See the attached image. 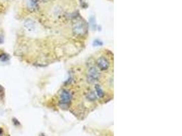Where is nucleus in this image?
Masks as SVG:
<instances>
[{
    "label": "nucleus",
    "instance_id": "1",
    "mask_svg": "<svg viewBox=\"0 0 182 136\" xmlns=\"http://www.w3.org/2000/svg\"><path fill=\"white\" fill-rule=\"evenodd\" d=\"M72 97L70 95V92L67 91L66 90H63L61 93L60 95V98H59V102L61 105L62 106H66L69 105V104L71 102Z\"/></svg>",
    "mask_w": 182,
    "mask_h": 136
},
{
    "label": "nucleus",
    "instance_id": "2",
    "mask_svg": "<svg viewBox=\"0 0 182 136\" xmlns=\"http://www.w3.org/2000/svg\"><path fill=\"white\" fill-rule=\"evenodd\" d=\"M100 78V73L95 67H90L87 73V79L90 83L97 81Z\"/></svg>",
    "mask_w": 182,
    "mask_h": 136
},
{
    "label": "nucleus",
    "instance_id": "3",
    "mask_svg": "<svg viewBox=\"0 0 182 136\" xmlns=\"http://www.w3.org/2000/svg\"><path fill=\"white\" fill-rule=\"evenodd\" d=\"M97 65L100 70L106 71L110 67V63H109V61L106 57H101L97 60Z\"/></svg>",
    "mask_w": 182,
    "mask_h": 136
},
{
    "label": "nucleus",
    "instance_id": "4",
    "mask_svg": "<svg viewBox=\"0 0 182 136\" xmlns=\"http://www.w3.org/2000/svg\"><path fill=\"white\" fill-rule=\"evenodd\" d=\"M73 31H74V34H77L78 36H83L85 34L87 30H86L85 25L83 24V22H78L74 25Z\"/></svg>",
    "mask_w": 182,
    "mask_h": 136
},
{
    "label": "nucleus",
    "instance_id": "5",
    "mask_svg": "<svg viewBox=\"0 0 182 136\" xmlns=\"http://www.w3.org/2000/svg\"><path fill=\"white\" fill-rule=\"evenodd\" d=\"M24 26L29 31H34L35 29V23L32 20H27L24 23Z\"/></svg>",
    "mask_w": 182,
    "mask_h": 136
},
{
    "label": "nucleus",
    "instance_id": "6",
    "mask_svg": "<svg viewBox=\"0 0 182 136\" xmlns=\"http://www.w3.org/2000/svg\"><path fill=\"white\" fill-rule=\"evenodd\" d=\"M29 7L30 9L33 10L37 9L38 8V0H29Z\"/></svg>",
    "mask_w": 182,
    "mask_h": 136
},
{
    "label": "nucleus",
    "instance_id": "7",
    "mask_svg": "<svg viewBox=\"0 0 182 136\" xmlns=\"http://www.w3.org/2000/svg\"><path fill=\"white\" fill-rule=\"evenodd\" d=\"M96 91L97 94L98 95L99 97H103L104 91H102V89L101 88H100V87L99 85H96Z\"/></svg>",
    "mask_w": 182,
    "mask_h": 136
},
{
    "label": "nucleus",
    "instance_id": "8",
    "mask_svg": "<svg viewBox=\"0 0 182 136\" xmlns=\"http://www.w3.org/2000/svg\"><path fill=\"white\" fill-rule=\"evenodd\" d=\"M8 59H9V57L6 54L3 53L2 55H0V60L2 61H6Z\"/></svg>",
    "mask_w": 182,
    "mask_h": 136
},
{
    "label": "nucleus",
    "instance_id": "9",
    "mask_svg": "<svg viewBox=\"0 0 182 136\" xmlns=\"http://www.w3.org/2000/svg\"><path fill=\"white\" fill-rule=\"evenodd\" d=\"M40 1L43 3H47V2H49L50 0H40Z\"/></svg>",
    "mask_w": 182,
    "mask_h": 136
},
{
    "label": "nucleus",
    "instance_id": "10",
    "mask_svg": "<svg viewBox=\"0 0 182 136\" xmlns=\"http://www.w3.org/2000/svg\"><path fill=\"white\" fill-rule=\"evenodd\" d=\"M2 87L0 86V93L2 92Z\"/></svg>",
    "mask_w": 182,
    "mask_h": 136
},
{
    "label": "nucleus",
    "instance_id": "11",
    "mask_svg": "<svg viewBox=\"0 0 182 136\" xmlns=\"http://www.w3.org/2000/svg\"><path fill=\"white\" fill-rule=\"evenodd\" d=\"M1 132H2V129H0V133H1Z\"/></svg>",
    "mask_w": 182,
    "mask_h": 136
}]
</instances>
